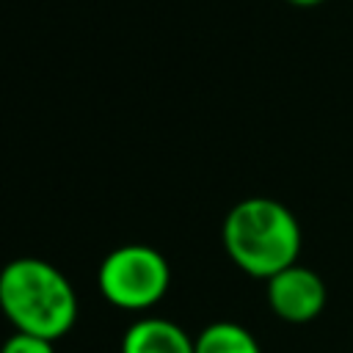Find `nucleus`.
Wrapping results in <instances>:
<instances>
[{"instance_id": "nucleus-1", "label": "nucleus", "mask_w": 353, "mask_h": 353, "mask_svg": "<svg viewBox=\"0 0 353 353\" xmlns=\"http://www.w3.org/2000/svg\"><path fill=\"white\" fill-rule=\"evenodd\" d=\"M0 312L14 331L61 339L77 320V295L63 270L41 256H17L0 270Z\"/></svg>"}, {"instance_id": "nucleus-2", "label": "nucleus", "mask_w": 353, "mask_h": 353, "mask_svg": "<svg viewBox=\"0 0 353 353\" xmlns=\"http://www.w3.org/2000/svg\"><path fill=\"white\" fill-rule=\"evenodd\" d=\"M221 240L243 273L268 281L298 262L301 223L287 204L268 196H248L226 212Z\"/></svg>"}, {"instance_id": "nucleus-3", "label": "nucleus", "mask_w": 353, "mask_h": 353, "mask_svg": "<svg viewBox=\"0 0 353 353\" xmlns=\"http://www.w3.org/2000/svg\"><path fill=\"white\" fill-rule=\"evenodd\" d=\"M171 284L168 259L146 245V243H127L105 254L97 270L99 295L124 312H146L163 301Z\"/></svg>"}, {"instance_id": "nucleus-4", "label": "nucleus", "mask_w": 353, "mask_h": 353, "mask_svg": "<svg viewBox=\"0 0 353 353\" xmlns=\"http://www.w3.org/2000/svg\"><path fill=\"white\" fill-rule=\"evenodd\" d=\"M265 292L270 312L292 325L312 323L325 309V298H328L323 279L312 268H303L298 262L270 276L265 281Z\"/></svg>"}, {"instance_id": "nucleus-5", "label": "nucleus", "mask_w": 353, "mask_h": 353, "mask_svg": "<svg viewBox=\"0 0 353 353\" xmlns=\"http://www.w3.org/2000/svg\"><path fill=\"white\" fill-rule=\"evenodd\" d=\"M121 353H196V339L165 317H141L121 336Z\"/></svg>"}, {"instance_id": "nucleus-6", "label": "nucleus", "mask_w": 353, "mask_h": 353, "mask_svg": "<svg viewBox=\"0 0 353 353\" xmlns=\"http://www.w3.org/2000/svg\"><path fill=\"white\" fill-rule=\"evenodd\" d=\"M196 353H262V347L245 325L234 320H215L196 336Z\"/></svg>"}, {"instance_id": "nucleus-7", "label": "nucleus", "mask_w": 353, "mask_h": 353, "mask_svg": "<svg viewBox=\"0 0 353 353\" xmlns=\"http://www.w3.org/2000/svg\"><path fill=\"white\" fill-rule=\"evenodd\" d=\"M0 353H55V345H52L50 339L33 336V334L14 331V334L0 345Z\"/></svg>"}, {"instance_id": "nucleus-8", "label": "nucleus", "mask_w": 353, "mask_h": 353, "mask_svg": "<svg viewBox=\"0 0 353 353\" xmlns=\"http://www.w3.org/2000/svg\"><path fill=\"white\" fill-rule=\"evenodd\" d=\"M287 3H292V6H298V8H312V6H320V3H325V0H287Z\"/></svg>"}]
</instances>
